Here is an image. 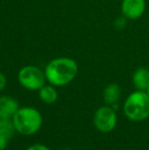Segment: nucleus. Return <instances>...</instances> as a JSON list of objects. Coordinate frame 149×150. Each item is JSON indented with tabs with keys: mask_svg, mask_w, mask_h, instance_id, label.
Listing matches in <instances>:
<instances>
[{
	"mask_svg": "<svg viewBox=\"0 0 149 150\" xmlns=\"http://www.w3.org/2000/svg\"><path fill=\"white\" fill-rule=\"evenodd\" d=\"M46 81L55 87L70 84L78 74L77 62L70 57H59L52 59L45 67Z\"/></svg>",
	"mask_w": 149,
	"mask_h": 150,
	"instance_id": "1",
	"label": "nucleus"
},
{
	"mask_svg": "<svg viewBox=\"0 0 149 150\" xmlns=\"http://www.w3.org/2000/svg\"><path fill=\"white\" fill-rule=\"evenodd\" d=\"M11 119L16 131L24 136H31L37 133L43 122L40 111L30 106L20 107Z\"/></svg>",
	"mask_w": 149,
	"mask_h": 150,
	"instance_id": "2",
	"label": "nucleus"
},
{
	"mask_svg": "<svg viewBox=\"0 0 149 150\" xmlns=\"http://www.w3.org/2000/svg\"><path fill=\"white\" fill-rule=\"evenodd\" d=\"M126 117L133 122H142L149 117V95L146 91L131 93L124 103Z\"/></svg>",
	"mask_w": 149,
	"mask_h": 150,
	"instance_id": "3",
	"label": "nucleus"
},
{
	"mask_svg": "<svg viewBox=\"0 0 149 150\" xmlns=\"http://www.w3.org/2000/svg\"><path fill=\"white\" fill-rule=\"evenodd\" d=\"M18 79L25 89L31 91H39L45 85L46 81L45 73L35 65H27L20 69Z\"/></svg>",
	"mask_w": 149,
	"mask_h": 150,
	"instance_id": "4",
	"label": "nucleus"
},
{
	"mask_svg": "<svg viewBox=\"0 0 149 150\" xmlns=\"http://www.w3.org/2000/svg\"><path fill=\"white\" fill-rule=\"evenodd\" d=\"M117 117L112 106H102L94 113L93 122L95 128L102 133H109L117 126Z\"/></svg>",
	"mask_w": 149,
	"mask_h": 150,
	"instance_id": "5",
	"label": "nucleus"
},
{
	"mask_svg": "<svg viewBox=\"0 0 149 150\" xmlns=\"http://www.w3.org/2000/svg\"><path fill=\"white\" fill-rule=\"evenodd\" d=\"M121 13L127 20L135 21L144 14L146 9L145 0H123L121 1Z\"/></svg>",
	"mask_w": 149,
	"mask_h": 150,
	"instance_id": "6",
	"label": "nucleus"
},
{
	"mask_svg": "<svg viewBox=\"0 0 149 150\" xmlns=\"http://www.w3.org/2000/svg\"><path fill=\"white\" fill-rule=\"evenodd\" d=\"M132 81L137 90L146 91L149 86V69L145 67H138L134 71Z\"/></svg>",
	"mask_w": 149,
	"mask_h": 150,
	"instance_id": "7",
	"label": "nucleus"
},
{
	"mask_svg": "<svg viewBox=\"0 0 149 150\" xmlns=\"http://www.w3.org/2000/svg\"><path fill=\"white\" fill-rule=\"evenodd\" d=\"M121 95V90L119 86L115 83H112L107 85L103 90V100L106 104L112 105L119 101Z\"/></svg>",
	"mask_w": 149,
	"mask_h": 150,
	"instance_id": "8",
	"label": "nucleus"
},
{
	"mask_svg": "<svg viewBox=\"0 0 149 150\" xmlns=\"http://www.w3.org/2000/svg\"><path fill=\"white\" fill-rule=\"evenodd\" d=\"M20 108L18 101L10 96L0 97V111L12 117V115Z\"/></svg>",
	"mask_w": 149,
	"mask_h": 150,
	"instance_id": "9",
	"label": "nucleus"
},
{
	"mask_svg": "<svg viewBox=\"0 0 149 150\" xmlns=\"http://www.w3.org/2000/svg\"><path fill=\"white\" fill-rule=\"evenodd\" d=\"M14 132H16V129H14L11 117L0 111V134L5 136L9 140L13 136Z\"/></svg>",
	"mask_w": 149,
	"mask_h": 150,
	"instance_id": "10",
	"label": "nucleus"
},
{
	"mask_svg": "<svg viewBox=\"0 0 149 150\" xmlns=\"http://www.w3.org/2000/svg\"><path fill=\"white\" fill-rule=\"evenodd\" d=\"M58 93L53 85H44L39 90V98L46 104H52L57 100Z\"/></svg>",
	"mask_w": 149,
	"mask_h": 150,
	"instance_id": "11",
	"label": "nucleus"
},
{
	"mask_svg": "<svg viewBox=\"0 0 149 150\" xmlns=\"http://www.w3.org/2000/svg\"><path fill=\"white\" fill-rule=\"evenodd\" d=\"M126 20H127V18H126L125 16L117 18V20L114 22V26L117 27V29H124L126 26Z\"/></svg>",
	"mask_w": 149,
	"mask_h": 150,
	"instance_id": "12",
	"label": "nucleus"
},
{
	"mask_svg": "<svg viewBox=\"0 0 149 150\" xmlns=\"http://www.w3.org/2000/svg\"><path fill=\"white\" fill-rule=\"evenodd\" d=\"M26 150H51L50 148H48L46 145H43V144H34L32 146L28 147Z\"/></svg>",
	"mask_w": 149,
	"mask_h": 150,
	"instance_id": "13",
	"label": "nucleus"
},
{
	"mask_svg": "<svg viewBox=\"0 0 149 150\" xmlns=\"http://www.w3.org/2000/svg\"><path fill=\"white\" fill-rule=\"evenodd\" d=\"M7 142L8 139L5 136L0 134V150H5L7 147Z\"/></svg>",
	"mask_w": 149,
	"mask_h": 150,
	"instance_id": "14",
	"label": "nucleus"
},
{
	"mask_svg": "<svg viewBox=\"0 0 149 150\" xmlns=\"http://www.w3.org/2000/svg\"><path fill=\"white\" fill-rule=\"evenodd\" d=\"M6 86V78L3 74L0 71V91H2Z\"/></svg>",
	"mask_w": 149,
	"mask_h": 150,
	"instance_id": "15",
	"label": "nucleus"
},
{
	"mask_svg": "<svg viewBox=\"0 0 149 150\" xmlns=\"http://www.w3.org/2000/svg\"><path fill=\"white\" fill-rule=\"evenodd\" d=\"M146 93H147V94L149 95V86L147 87V89H146Z\"/></svg>",
	"mask_w": 149,
	"mask_h": 150,
	"instance_id": "16",
	"label": "nucleus"
},
{
	"mask_svg": "<svg viewBox=\"0 0 149 150\" xmlns=\"http://www.w3.org/2000/svg\"><path fill=\"white\" fill-rule=\"evenodd\" d=\"M61 150H73V149H70V148H66V149H61Z\"/></svg>",
	"mask_w": 149,
	"mask_h": 150,
	"instance_id": "17",
	"label": "nucleus"
}]
</instances>
